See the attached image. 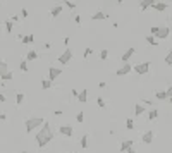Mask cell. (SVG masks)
Returning <instances> with one entry per match:
<instances>
[{
  "label": "cell",
  "instance_id": "obj_5",
  "mask_svg": "<svg viewBox=\"0 0 172 153\" xmlns=\"http://www.w3.org/2000/svg\"><path fill=\"white\" fill-rule=\"evenodd\" d=\"M59 134H62L65 138H72L74 136V127L69 126V124H62V126H59Z\"/></svg>",
  "mask_w": 172,
  "mask_h": 153
},
{
  "label": "cell",
  "instance_id": "obj_35",
  "mask_svg": "<svg viewBox=\"0 0 172 153\" xmlns=\"http://www.w3.org/2000/svg\"><path fill=\"white\" fill-rule=\"evenodd\" d=\"M64 5H65L67 9H71V10H72V9H76V3H74V2H69V0H67V2L64 3Z\"/></svg>",
  "mask_w": 172,
  "mask_h": 153
},
{
  "label": "cell",
  "instance_id": "obj_8",
  "mask_svg": "<svg viewBox=\"0 0 172 153\" xmlns=\"http://www.w3.org/2000/svg\"><path fill=\"white\" fill-rule=\"evenodd\" d=\"M153 140H155V133H153V131H146V133L141 136V141H143L145 145H152Z\"/></svg>",
  "mask_w": 172,
  "mask_h": 153
},
{
  "label": "cell",
  "instance_id": "obj_2",
  "mask_svg": "<svg viewBox=\"0 0 172 153\" xmlns=\"http://www.w3.org/2000/svg\"><path fill=\"white\" fill-rule=\"evenodd\" d=\"M40 126H43V119L41 117H31V119H26L24 121V129H26V133L28 134H31L36 127H40Z\"/></svg>",
  "mask_w": 172,
  "mask_h": 153
},
{
  "label": "cell",
  "instance_id": "obj_6",
  "mask_svg": "<svg viewBox=\"0 0 172 153\" xmlns=\"http://www.w3.org/2000/svg\"><path fill=\"white\" fill-rule=\"evenodd\" d=\"M169 36H171V29H169V26H160L159 31H157V34H155L157 40H165V38H169Z\"/></svg>",
  "mask_w": 172,
  "mask_h": 153
},
{
  "label": "cell",
  "instance_id": "obj_33",
  "mask_svg": "<svg viewBox=\"0 0 172 153\" xmlns=\"http://www.w3.org/2000/svg\"><path fill=\"white\" fill-rule=\"evenodd\" d=\"M96 105H98L100 109H105V100H103L102 96H98V98H96Z\"/></svg>",
  "mask_w": 172,
  "mask_h": 153
},
{
  "label": "cell",
  "instance_id": "obj_4",
  "mask_svg": "<svg viewBox=\"0 0 172 153\" xmlns=\"http://www.w3.org/2000/svg\"><path fill=\"white\" fill-rule=\"evenodd\" d=\"M133 71H134L136 74L143 76V74H146V72L150 71V62H141V64H136V65H133Z\"/></svg>",
  "mask_w": 172,
  "mask_h": 153
},
{
  "label": "cell",
  "instance_id": "obj_15",
  "mask_svg": "<svg viewBox=\"0 0 172 153\" xmlns=\"http://www.w3.org/2000/svg\"><path fill=\"white\" fill-rule=\"evenodd\" d=\"M145 112H146V109H145L141 103H136V105H134V117H141Z\"/></svg>",
  "mask_w": 172,
  "mask_h": 153
},
{
  "label": "cell",
  "instance_id": "obj_27",
  "mask_svg": "<svg viewBox=\"0 0 172 153\" xmlns=\"http://www.w3.org/2000/svg\"><path fill=\"white\" fill-rule=\"evenodd\" d=\"M19 69H21L22 72H28V71H29V69H28V60H26V59L19 62Z\"/></svg>",
  "mask_w": 172,
  "mask_h": 153
},
{
  "label": "cell",
  "instance_id": "obj_7",
  "mask_svg": "<svg viewBox=\"0 0 172 153\" xmlns=\"http://www.w3.org/2000/svg\"><path fill=\"white\" fill-rule=\"evenodd\" d=\"M131 71H133V65H131L129 62H124V65H122L121 69H117L115 74H117V76H127Z\"/></svg>",
  "mask_w": 172,
  "mask_h": 153
},
{
  "label": "cell",
  "instance_id": "obj_48",
  "mask_svg": "<svg viewBox=\"0 0 172 153\" xmlns=\"http://www.w3.org/2000/svg\"><path fill=\"white\" fill-rule=\"evenodd\" d=\"M5 100H7V98H5V95H3V93H0V102H5Z\"/></svg>",
  "mask_w": 172,
  "mask_h": 153
},
{
  "label": "cell",
  "instance_id": "obj_16",
  "mask_svg": "<svg viewBox=\"0 0 172 153\" xmlns=\"http://www.w3.org/2000/svg\"><path fill=\"white\" fill-rule=\"evenodd\" d=\"M78 102H79V103H86V102H88V90H81V91H79Z\"/></svg>",
  "mask_w": 172,
  "mask_h": 153
},
{
  "label": "cell",
  "instance_id": "obj_49",
  "mask_svg": "<svg viewBox=\"0 0 172 153\" xmlns=\"http://www.w3.org/2000/svg\"><path fill=\"white\" fill-rule=\"evenodd\" d=\"M65 2H67V0H57V3H60V5H64Z\"/></svg>",
  "mask_w": 172,
  "mask_h": 153
},
{
  "label": "cell",
  "instance_id": "obj_29",
  "mask_svg": "<svg viewBox=\"0 0 172 153\" xmlns=\"http://www.w3.org/2000/svg\"><path fill=\"white\" fill-rule=\"evenodd\" d=\"M98 57H100V60H107L109 59V50H100Z\"/></svg>",
  "mask_w": 172,
  "mask_h": 153
},
{
  "label": "cell",
  "instance_id": "obj_26",
  "mask_svg": "<svg viewBox=\"0 0 172 153\" xmlns=\"http://www.w3.org/2000/svg\"><path fill=\"white\" fill-rule=\"evenodd\" d=\"M3 24H5V31H7V33H12V29H14V22L9 19V21H5Z\"/></svg>",
  "mask_w": 172,
  "mask_h": 153
},
{
  "label": "cell",
  "instance_id": "obj_19",
  "mask_svg": "<svg viewBox=\"0 0 172 153\" xmlns=\"http://www.w3.org/2000/svg\"><path fill=\"white\" fill-rule=\"evenodd\" d=\"M0 79H2V81H12V79H14V74H12V71H5V72L0 76Z\"/></svg>",
  "mask_w": 172,
  "mask_h": 153
},
{
  "label": "cell",
  "instance_id": "obj_14",
  "mask_svg": "<svg viewBox=\"0 0 172 153\" xmlns=\"http://www.w3.org/2000/svg\"><path fill=\"white\" fill-rule=\"evenodd\" d=\"M60 14H62V5H60V3H55V5L52 7V10H50V16H52V17H59Z\"/></svg>",
  "mask_w": 172,
  "mask_h": 153
},
{
  "label": "cell",
  "instance_id": "obj_52",
  "mask_svg": "<svg viewBox=\"0 0 172 153\" xmlns=\"http://www.w3.org/2000/svg\"><path fill=\"white\" fill-rule=\"evenodd\" d=\"M167 100H169V103H172V96H169V98H167Z\"/></svg>",
  "mask_w": 172,
  "mask_h": 153
},
{
  "label": "cell",
  "instance_id": "obj_22",
  "mask_svg": "<svg viewBox=\"0 0 172 153\" xmlns=\"http://www.w3.org/2000/svg\"><path fill=\"white\" fill-rule=\"evenodd\" d=\"M53 86V81H50V79H41V88L43 90H50Z\"/></svg>",
  "mask_w": 172,
  "mask_h": 153
},
{
  "label": "cell",
  "instance_id": "obj_18",
  "mask_svg": "<svg viewBox=\"0 0 172 153\" xmlns=\"http://www.w3.org/2000/svg\"><path fill=\"white\" fill-rule=\"evenodd\" d=\"M159 119V109H152V110H148V121H157Z\"/></svg>",
  "mask_w": 172,
  "mask_h": 153
},
{
  "label": "cell",
  "instance_id": "obj_10",
  "mask_svg": "<svg viewBox=\"0 0 172 153\" xmlns=\"http://www.w3.org/2000/svg\"><path fill=\"white\" fill-rule=\"evenodd\" d=\"M152 9H155L157 12H164V10L169 9V3H167V2H159V0H157V2L152 5Z\"/></svg>",
  "mask_w": 172,
  "mask_h": 153
},
{
  "label": "cell",
  "instance_id": "obj_28",
  "mask_svg": "<svg viewBox=\"0 0 172 153\" xmlns=\"http://www.w3.org/2000/svg\"><path fill=\"white\" fill-rule=\"evenodd\" d=\"M5 71H9V65H7V62H5V60H0V76H2Z\"/></svg>",
  "mask_w": 172,
  "mask_h": 153
},
{
  "label": "cell",
  "instance_id": "obj_11",
  "mask_svg": "<svg viewBox=\"0 0 172 153\" xmlns=\"http://www.w3.org/2000/svg\"><path fill=\"white\" fill-rule=\"evenodd\" d=\"M157 0H140V10L145 12L146 9H152V5L155 3Z\"/></svg>",
  "mask_w": 172,
  "mask_h": 153
},
{
  "label": "cell",
  "instance_id": "obj_1",
  "mask_svg": "<svg viewBox=\"0 0 172 153\" xmlns=\"http://www.w3.org/2000/svg\"><path fill=\"white\" fill-rule=\"evenodd\" d=\"M52 140H53V131H52L48 122H43V126L36 133V145H38V148H45Z\"/></svg>",
  "mask_w": 172,
  "mask_h": 153
},
{
  "label": "cell",
  "instance_id": "obj_32",
  "mask_svg": "<svg viewBox=\"0 0 172 153\" xmlns=\"http://www.w3.org/2000/svg\"><path fill=\"white\" fill-rule=\"evenodd\" d=\"M76 121L81 124V122H84V112H78L76 114Z\"/></svg>",
  "mask_w": 172,
  "mask_h": 153
},
{
  "label": "cell",
  "instance_id": "obj_9",
  "mask_svg": "<svg viewBox=\"0 0 172 153\" xmlns=\"http://www.w3.org/2000/svg\"><path fill=\"white\" fill-rule=\"evenodd\" d=\"M60 74H62V71H60L59 67H50V69H48V79H50V81H55Z\"/></svg>",
  "mask_w": 172,
  "mask_h": 153
},
{
  "label": "cell",
  "instance_id": "obj_25",
  "mask_svg": "<svg viewBox=\"0 0 172 153\" xmlns=\"http://www.w3.org/2000/svg\"><path fill=\"white\" fill-rule=\"evenodd\" d=\"M79 146L84 150V148H88V134H84V136H81V141H79Z\"/></svg>",
  "mask_w": 172,
  "mask_h": 153
},
{
  "label": "cell",
  "instance_id": "obj_30",
  "mask_svg": "<svg viewBox=\"0 0 172 153\" xmlns=\"http://www.w3.org/2000/svg\"><path fill=\"white\" fill-rule=\"evenodd\" d=\"M164 60H165V64H167V65H172V50H169V52H167V55H165V59H164Z\"/></svg>",
  "mask_w": 172,
  "mask_h": 153
},
{
  "label": "cell",
  "instance_id": "obj_38",
  "mask_svg": "<svg viewBox=\"0 0 172 153\" xmlns=\"http://www.w3.org/2000/svg\"><path fill=\"white\" fill-rule=\"evenodd\" d=\"M10 21H12V22H19V17H17L16 14H12V16H10Z\"/></svg>",
  "mask_w": 172,
  "mask_h": 153
},
{
  "label": "cell",
  "instance_id": "obj_21",
  "mask_svg": "<svg viewBox=\"0 0 172 153\" xmlns=\"http://www.w3.org/2000/svg\"><path fill=\"white\" fill-rule=\"evenodd\" d=\"M36 59H38V53H36L34 50H29V52L26 53V60H28V62H31V60H36Z\"/></svg>",
  "mask_w": 172,
  "mask_h": 153
},
{
  "label": "cell",
  "instance_id": "obj_51",
  "mask_svg": "<svg viewBox=\"0 0 172 153\" xmlns=\"http://www.w3.org/2000/svg\"><path fill=\"white\" fill-rule=\"evenodd\" d=\"M115 2H117V3H124V0H115Z\"/></svg>",
  "mask_w": 172,
  "mask_h": 153
},
{
  "label": "cell",
  "instance_id": "obj_39",
  "mask_svg": "<svg viewBox=\"0 0 172 153\" xmlns=\"http://www.w3.org/2000/svg\"><path fill=\"white\" fill-rule=\"evenodd\" d=\"M91 53H93V50H91V48H86L83 55H84V57H88V55H91Z\"/></svg>",
  "mask_w": 172,
  "mask_h": 153
},
{
  "label": "cell",
  "instance_id": "obj_47",
  "mask_svg": "<svg viewBox=\"0 0 172 153\" xmlns=\"http://www.w3.org/2000/svg\"><path fill=\"white\" fill-rule=\"evenodd\" d=\"M0 121H7V115H5V114H0Z\"/></svg>",
  "mask_w": 172,
  "mask_h": 153
},
{
  "label": "cell",
  "instance_id": "obj_42",
  "mask_svg": "<svg viewBox=\"0 0 172 153\" xmlns=\"http://www.w3.org/2000/svg\"><path fill=\"white\" fill-rule=\"evenodd\" d=\"M141 102H143L145 105H152V102H150V100H146V98H141Z\"/></svg>",
  "mask_w": 172,
  "mask_h": 153
},
{
  "label": "cell",
  "instance_id": "obj_53",
  "mask_svg": "<svg viewBox=\"0 0 172 153\" xmlns=\"http://www.w3.org/2000/svg\"><path fill=\"white\" fill-rule=\"evenodd\" d=\"M21 153H29V152H21Z\"/></svg>",
  "mask_w": 172,
  "mask_h": 153
},
{
  "label": "cell",
  "instance_id": "obj_34",
  "mask_svg": "<svg viewBox=\"0 0 172 153\" xmlns=\"http://www.w3.org/2000/svg\"><path fill=\"white\" fill-rule=\"evenodd\" d=\"M126 127H127V129H134V121H133V119H127V121H126Z\"/></svg>",
  "mask_w": 172,
  "mask_h": 153
},
{
  "label": "cell",
  "instance_id": "obj_13",
  "mask_svg": "<svg viewBox=\"0 0 172 153\" xmlns=\"http://www.w3.org/2000/svg\"><path fill=\"white\" fill-rule=\"evenodd\" d=\"M134 53H136V50H134L133 47H129V48H127V50H126V52L122 53V57H121V60H122V62H127V60H129V59H131V57H133Z\"/></svg>",
  "mask_w": 172,
  "mask_h": 153
},
{
  "label": "cell",
  "instance_id": "obj_45",
  "mask_svg": "<svg viewBox=\"0 0 172 153\" xmlns=\"http://www.w3.org/2000/svg\"><path fill=\"white\" fill-rule=\"evenodd\" d=\"M53 115H55V117H60V115H62V112H60V110H55V112H53Z\"/></svg>",
  "mask_w": 172,
  "mask_h": 153
},
{
  "label": "cell",
  "instance_id": "obj_43",
  "mask_svg": "<svg viewBox=\"0 0 172 153\" xmlns=\"http://www.w3.org/2000/svg\"><path fill=\"white\" fill-rule=\"evenodd\" d=\"M98 86H100V88H105V86H107V83H105V81H100V83H98Z\"/></svg>",
  "mask_w": 172,
  "mask_h": 153
},
{
  "label": "cell",
  "instance_id": "obj_36",
  "mask_svg": "<svg viewBox=\"0 0 172 153\" xmlns=\"http://www.w3.org/2000/svg\"><path fill=\"white\" fill-rule=\"evenodd\" d=\"M159 28H160V26H152V28H150V34H153V36H155V34H157V31H159Z\"/></svg>",
  "mask_w": 172,
  "mask_h": 153
},
{
  "label": "cell",
  "instance_id": "obj_50",
  "mask_svg": "<svg viewBox=\"0 0 172 153\" xmlns=\"http://www.w3.org/2000/svg\"><path fill=\"white\" fill-rule=\"evenodd\" d=\"M126 153H136V152H134V148H129V150H127Z\"/></svg>",
  "mask_w": 172,
  "mask_h": 153
},
{
  "label": "cell",
  "instance_id": "obj_23",
  "mask_svg": "<svg viewBox=\"0 0 172 153\" xmlns=\"http://www.w3.org/2000/svg\"><path fill=\"white\" fill-rule=\"evenodd\" d=\"M155 98L164 102V100H167L169 96H167V91H155Z\"/></svg>",
  "mask_w": 172,
  "mask_h": 153
},
{
  "label": "cell",
  "instance_id": "obj_3",
  "mask_svg": "<svg viewBox=\"0 0 172 153\" xmlns=\"http://www.w3.org/2000/svg\"><path fill=\"white\" fill-rule=\"evenodd\" d=\"M72 57H74V53H72V50L71 48H65L59 57H57V60H59V64L60 65H67L71 60H72Z\"/></svg>",
  "mask_w": 172,
  "mask_h": 153
},
{
  "label": "cell",
  "instance_id": "obj_24",
  "mask_svg": "<svg viewBox=\"0 0 172 153\" xmlns=\"http://www.w3.org/2000/svg\"><path fill=\"white\" fill-rule=\"evenodd\" d=\"M146 43H148L150 47H155V45H159V43H157V38H155L153 34H148V36H146Z\"/></svg>",
  "mask_w": 172,
  "mask_h": 153
},
{
  "label": "cell",
  "instance_id": "obj_46",
  "mask_svg": "<svg viewBox=\"0 0 172 153\" xmlns=\"http://www.w3.org/2000/svg\"><path fill=\"white\" fill-rule=\"evenodd\" d=\"M69 41H71V40H69V36H65V38H64V45H69Z\"/></svg>",
  "mask_w": 172,
  "mask_h": 153
},
{
  "label": "cell",
  "instance_id": "obj_17",
  "mask_svg": "<svg viewBox=\"0 0 172 153\" xmlns=\"http://www.w3.org/2000/svg\"><path fill=\"white\" fill-rule=\"evenodd\" d=\"M107 17H109V16H107L105 12H102V10H96V12L91 16V19H93V21H102V19H107Z\"/></svg>",
  "mask_w": 172,
  "mask_h": 153
},
{
  "label": "cell",
  "instance_id": "obj_20",
  "mask_svg": "<svg viewBox=\"0 0 172 153\" xmlns=\"http://www.w3.org/2000/svg\"><path fill=\"white\" fill-rule=\"evenodd\" d=\"M21 41H22V45H29V43L34 41V36H33V34H26V36L21 38Z\"/></svg>",
  "mask_w": 172,
  "mask_h": 153
},
{
  "label": "cell",
  "instance_id": "obj_54",
  "mask_svg": "<svg viewBox=\"0 0 172 153\" xmlns=\"http://www.w3.org/2000/svg\"><path fill=\"white\" fill-rule=\"evenodd\" d=\"M0 7H2V5H0Z\"/></svg>",
  "mask_w": 172,
  "mask_h": 153
},
{
  "label": "cell",
  "instance_id": "obj_40",
  "mask_svg": "<svg viewBox=\"0 0 172 153\" xmlns=\"http://www.w3.org/2000/svg\"><path fill=\"white\" fill-rule=\"evenodd\" d=\"M74 22H76V24H81V16H74Z\"/></svg>",
  "mask_w": 172,
  "mask_h": 153
},
{
  "label": "cell",
  "instance_id": "obj_37",
  "mask_svg": "<svg viewBox=\"0 0 172 153\" xmlns=\"http://www.w3.org/2000/svg\"><path fill=\"white\" fill-rule=\"evenodd\" d=\"M28 16H29V14H28V10H26V9H21V17H22V19H26Z\"/></svg>",
  "mask_w": 172,
  "mask_h": 153
},
{
  "label": "cell",
  "instance_id": "obj_12",
  "mask_svg": "<svg viewBox=\"0 0 172 153\" xmlns=\"http://www.w3.org/2000/svg\"><path fill=\"white\" fill-rule=\"evenodd\" d=\"M133 145H134L133 140H122V143H121V153H126L129 148H133Z\"/></svg>",
  "mask_w": 172,
  "mask_h": 153
},
{
  "label": "cell",
  "instance_id": "obj_31",
  "mask_svg": "<svg viewBox=\"0 0 172 153\" xmlns=\"http://www.w3.org/2000/svg\"><path fill=\"white\" fill-rule=\"evenodd\" d=\"M24 98H26V96H24V93H17V96H16V103H17V105H21V103L24 102Z\"/></svg>",
  "mask_w": 172,
  "mask_h": 153
},
{
  "label": "cell",
  "instance_id": "obj_44",
  "mask_svg": "<svg viewBox=\"0 0 172 153\" xmlns=\"http://www.w3.org/2000/svg\"><path fill=\"white\" fill-rule=\"evenodd\" d=\"M78 95H79V91H78V90H72V96L78 98Z\"/></svg>",
  "mask_w": 172,
  "mask_h": 153
},
{
  "label": "cell",
  "instance_id": "obj_41",
  "mask_svg": "<svg viewBox=\"0 0 172 153\" xmlns=\"http://www.w3.org/2000/svg\"><path fill=\"white\" fill-rule=\"evenodd\" d=\"M165 91H167V96H172V84L167 88V90H165Z\"/></svg>",
  "mask_w": 172,
  "mask_h": 153
}]
</instances>
